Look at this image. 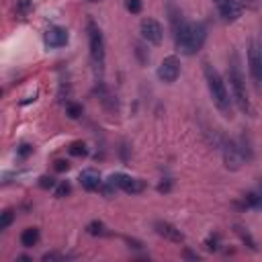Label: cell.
<instances>
[{"mask_svg":"<svg viewBox=\"0 0 262 262\" xmlns=\"http://www.w3.org/2000/svg\"><path fill=\"white\" fill-rule=\"evenodd\" d=\"M203 72H205V80H207V88H209V94L213 98V104L217 106V111L225 119H231L233 117V104H231L229 92H227L225 82L221 80L219 72L211 63H207V61L203 63Z\"/></svg>","mask_w":262,"mask_h":262,"instance_id":"6da1fadb","label":"cell"},{"mask_svg":"<svg viewBox=\"0 0 262 262\" xmlns=\"http://www.w3.org/2000/svg\"><path fill=\"white\" fill-rule=\"evenodd\" d=\"M205 39H207V29H205L203 23H188V20H184L180 25V29L174 31L176 49L182 51L184 55L196 53L203 47Z\"/></svg>","mask_w":262,"mask_h":262,"instance_id":"7a4b0ae2","label":"cell"},{"mask_svg":"<svg viewBox=\"0 0 262 262\" xmlns=\"http://www.w3.org/2000/svg\"><path fill=\"white\" fill-rule=\"evenodd\" d=\"M229 86H231V94H233V100H235L237 108L242 113H250L252 106H250V100H248V94H246V82H244V76L239 72V66H237L235 57L231 59V66H229Z\"/></svg>","mask_w":262,"mask_h":262,"instance_id":"3957f363","label":"cell"},{"mask_svg":"<svg viewBox=\"0 0 262 262\" xmlns=\"http://www.w3.org/2000/svg\"><path fill=\"white\" fill-rule=\"evenodd\" d=\"M86 33H88V45H90V57H92V63L98 72H102V66H104V39H102V33L98 29V25L88 18L86 23Z\"/></svg>","mask_w":262,"mask_h":262,"instance_id":"277c9868","label":"cell"},{"mask_svg":"<svg viewBox=\"0 0 262 262\" xmlns=\"http://www.w3.org/2000/svg\"><path fill=\"white\" fill-rule=\"evenodd\" d=\"M248 66H250V76L258 88H262V49L258 47L256 41L250 43L248 49Z\"/></svg>","mask_w":262,"mask_h":262,"instance_id":"5b68a950","label":"cell"},{"mask_svg":"<svg viewBox=\"0 0 262 262\" xmlns=\"http://www.w3.org/2000/svg\"><path fill=\"white\" fill-rule=\"evenodd\" d=\"M223 162H225L227 170H239V166L244 162V154H242V147L237 141H233V139L223 141Z\"/></svg>","mask_w":262,"mask_h":262,"instance_id":"8992f818","label":"cell"},{"mask_svg":"<svg viewBox=\"0 0 262 262\" xmlns=\"http://www.w3.org/2000/svg\"><path fill=\"white\" fill-rule=\"evenodd\" d=\"M108 182H113L117 188H121V190H125L129 194H137V192H141L145 188V182L141 178H133V176H127V174H121V172L111 174Z\"/></svg>","mask_w":262,"mask_h":262,"instance_id":"52a82bcc","label":"cell"},{"mask_svg":"<svg viewBox=\"0 0 262 262\" xmlns=\"http://www.w3.org/2000/svg\"><path fill=\"white\" fill-rule=\"evenodd\" d=\"M180 76V61L176 55H168L162 59V63L158 66V78L166 84L176 82V78Z\"/></svg>","mask_w":262,"mask_h":262,"instance_id":"ba28073f","label":"cell"},{"mask_svg":"<svg viewBox=\"0 0 262 262\" xmlns=\"http://www.w3.org/2000/svg\"><path fill=\"white\" fill-rule=\"evenodd\" d=\"M141 37L151 43V45H160L162 43V37H164V31H162V25L154 18H143L141 20Z\"/></svg>","mask_w":262,"mask_h":262,"instance_id":"9c48e42d","label":"cell"},{"mask_svg":"<svg viewBox=\"0 0 262 262\" xmlns=\"http://www.w3.org/2000/svg\"><path fill=\"white\" fill-rule=\"evenodd\" d=\"M154 229H156L158 235H162V237H166V239H170V242H176V244L184 242V233H182L176 225H172V223H168V221H156V223H154Z\"/></svg>","mask_w":262,"mask_h":262,"instance_id":"30bf717a","label":"cell"},{"mask_svg":"<svg viewBox=\"0 0 262 262\" xmlns=\"http://www.w3.org/2000/svg\"><path fill=\"white\" fill-rule=\"evenodd\" d=\"M68 43V31L63 27H51L47 29L45 33V45L51 47V49H57V47H63Z\"/></svg>","mask_w":262,"mask_h":262,"instance_id":"8fae6325","label":"cell"},{"mask_svg":"<svg viewBox=\"0 0 262 262\" xmlns=\"http://www.w3.org/2000/svg\"><path fill=\"white\" fill-rule=\"evenodd\" d=\"M217 8H219V14L223 16V20H227V23H233L242 16V4L237 0H223L221 4H217Z\"/></svg>","mask_w":262,"mask_h":262,"instance_id":"7c38bea8","label":"cell"},{"mask_svg":"<svg viewBox=\"0 0 262 262\" xmlns=\"http://www.w3.org/2000/svg\"><path fill=\"white\" fill-rule=\"evenodd\" d=\"M78 180H80V184H82L84 190H96V188L102 186L100 174H98L94 168H86V170H82L80 176H78Z\"/></svg>","mask_w":262,"mask_h":262,"instance_id":"4fadbf2b","label":"cell"},{"mask_svg":"<svg viewBox=\"0 0 262 262\" xmlns=\"http://www.w3.org/2000/svg\"><path fill=\"white\" fill-rule=\"evenodd\" d=\"M37 242H39V229H37V227H27V229L20 233V244H23L25 248H33Z\"/></svg>","mask_w":262,"mask_h":262,"instance_id":"5bb4252c","label":"cell"},{"mask_svg":"<svg viewBox=\"0 0 262 262\" xmlns=\"http://www.w3.org/2000/svg\"><path fill=\"white\" fill-rule=\"evenodd\" d=\"M86 231L90 233V235H106L108 231H106V225L102 223V221H90L88 223V227H86Z\"/></svg>","mask_w":262,"mask_h":262,"instance_id":"9a60e30c","label":"cell"},{"mask_svg":"<svg viewBox=\"0 0 262 262\" xmlns=\"http://www.w3.org/2000/svg\"><path fill=\"white\" fill-rule=\"evenodd\" d=\"M244 205H246V207L260 209V207H262V194H258V192H248V194L244 196Z\"/></svg>","mask_w":262,"mask_h":262,"instance_id":"2e32d148","label":"cell"},{"mask_svg":"<svg viewBox=\"0 0 262 262\" xmlns=\"http://www.w3.org/2000/svg\"><path fill=\"white\" fill-rule=\"evenodd\" d=\"M70 156H76V158H82V156H86L88 154V147H86V143L84 141H74L72 145H70Z\"/></svg>","mask_w":262,"mask_h":262,"instance_id":"e0dca14e","label":"cell"},{"mask_svg":"<svg viewBox=\"0 0 262 262\" xmlns=\"http://www.w3.org/2000/svg\"><path fill=\"white\" fill-rule=\"evenodd\" d=\"M235 233H237V235L242 237V242H244V244H246V246H248L250 250H256V242L252 239V235H250V233H248V231H246L244 227H239V225H235Z\"/></svg>","mask_w":262,"mask_h":262,"instance_id":"ac0fdd59","label":"cell"},{"mask_svg":"<svg viewBox=\"0 0 262 262\" xmlns=\"http://www.w3.org/2000/svg\"><path fill=\"white\" fill-rule=\"evenodd\" d=\"M66 113H68L70 119H78V117H82V104H78V102H70L68 108H66Z\"/></svg>","mask_w":262,"mask_h":262,"instance_id":"d6986e66","label":"cell"},{"mask_svg":"<svg viewBox=\"0 0 262 262\" xmlns=\"http://www.w3.org/2000/svg\"><path fill=\"white\" fill-rule=\"evenodd\" d=\"M12 219H14V213H12L10 209H6V211L2 213V217H0V231H4V229L12 223Z\"/></svg>","mask_w":262,"mask_h":262,"instance_id":"ffe728a7","label":"cell"},{"mask_svg":"<svg viewBox=\"0 0 262 262\" xmlns=\"http://www.w3.org/2000/svg\"><path fill=\"white\" fill-rule=\"evenodd\" d=\"M141 0H125V8L131 12V14H139L141 12Z\"/></svg>","mask_w":262,"mask_h":262,"instance_id":"44dd1931","label":"cell"},{"mask_svg":"<svg viewBox=\"0 0 262 262\" xmlns=\"http://www.w3.org/2000/svg\"><path fill=\"white\" fill-rule=\"evenodd\" d=\"M31 6H33V0H16V12L20 16H25L31 10Z\"/></svg>","mask_w":262,"mask_h":262,"instance_id":"7402d4cb","label":"cell"},{"mask_svg":"<svg viewBox=\"0 0 262 262\" xmlns=\"http://www.w3.org/2000/svg\"><path fill=\"white\" fill-rule=\"evenodd\" d=\"M53 168H55V172H68L70 170V162L68 160H55Z\"/></svg>","mask_w":262,"mask_h":262,"instance_id":"603a6c76","label":"cell"},{"mask_svg":"<svg viewBox=\"0 0 262 262\" xmlns=\"http://www.w3.org/2000/svg\"><path fill=\"white\" fill-rule=\"evenodd\" d=\"M70 190H72V186H70L68 182H61V184L55 188V196H57V199H61V196H66Z\"/></svg>","mask_w":262,"mask_h":262,"instance_id":"cb8c5ba5","label":"cell"},{"mask_svg":"<svg viewBox=\"0 0 262 262\" xmlns=\"http://www.w3.org/2000/svg\"><path fill=\"white\" fill-rule=\"evenodd\" d=\"M39 186H41V188H53V186H55V180H53L51 176H41V178H39Z\"/></svg>","mask_w":262,"mask_h":262,"instance_id":"d4e9b609","label":"cell"},{"mask_svg":"<svg viewBox=\"0 0 262 262\" xmlns=\"http://www.w3.org/2000/svg\"><path fill=\"white\" fill-rule=\"evenodd\" d=\"M31 154H33V147H31L29 143H23V145L18 147V156H20V158H27V156H31Z\"/></svg>","mask_w":262,"mask_h":262,"instance_id":"484cf974","label":"cell"},{"mask_svg":"<svg viewBox=\"0 0 262 262\" xmlns=\"http://www.w3.org/2000/svg\"><path fill=\"white\" fill-rule=\"evenodd\" d=\"M61 256L59 254H55V252H49V254H43V260L45 262H49V260H59Z\"/></svg>","mask_w":262,"mask_h":262,"instance_id":"4316f807","label":"cell"},{"mask_svg":"<svg viewBox=\"0 0 262 262\" xmlns=\"http://www.w3.org/2000/svg\"><path fill=\"white\" fill-rule=\"evenodd\" d=\"M170 186H172V184H170V180H168V182H162V184L158 186V190H160V192H168V190H170Z\"/></svg>","mask_w":262,"mask_h":262,"instance_id":"83f0119b","label":"cell"},{"mask_svg":"<svg viewBox=\"0 0 262 262\" xmlns=\"http://www.w3.org/2000/svg\"><path fill=\"white\" fill-rule=\"evenodd\" d=\"M207 248H209V250H217V248H219V246H217V237H215V239H207Z\"/></svg>","mask_w":262,"mask_h":262,"instance_id":"f1b7e54d","label":"cell"},{"mask_svg":"<svg viewBox=\"0 0 262 262\" xmlns=\"http://www.w3.org/2000/svg\"><path fill=\"white\" fill-rule=\"evenodd\" d=\"M184 258H188V260H199V256H196V254H192L190 250H184Z\"/></svg>","mask_w":262,"mask_h":262,"instance_id":"f546056e","label":"cell"},{"mask_svg":"<svg viewBox=\"0 0 262 262\" xmlns=\"http://www.w3.org/2000/svg\"><path fill=\"white\" fill-rule=\"evenodd\" d=\"M90 2H96V0H90Z\"/></svg>","mask_w":262,"mask_h":262,"instance_id":"4dcf8cb0","label":"cell"}]
</instances>
